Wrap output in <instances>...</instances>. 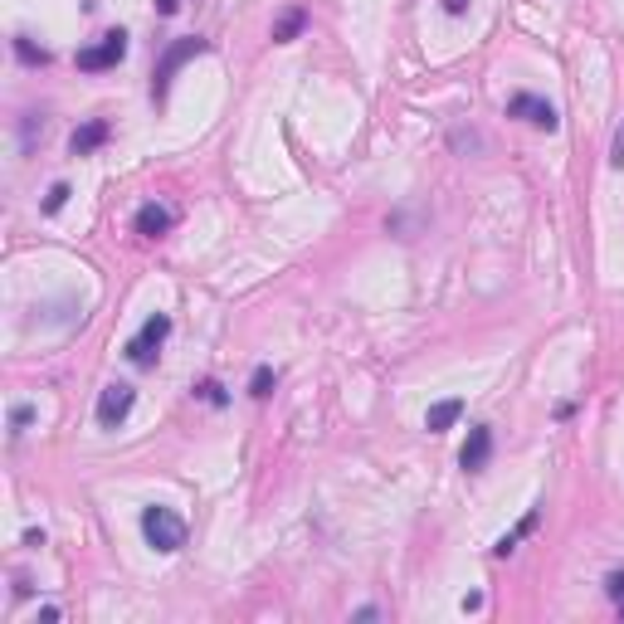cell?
<instances>
[{
	"mask_svg": "<svg viewBox=\"0 0 624 624\" xmlns=\"http://www.w3.org/2000/svg\"><path fill=\"white\" fill-rule=\"evenodd\" d=\"M619 619H624V600H619Z\"/></svg>",
	"mask_w": 624,
	"mask_h": 624,
	"instance_id": "obj_23",
	"label": "cell"
},
{
	"mask_svg": "<svg viewBox=\"0 0 624 624\" xmlns=\"http://www.w3.org/2000/svg\"><path fill=\"white\" fill-rule=\"evenodd\" d=\"M15 54L25 59V64H50V50H44V44H34L30 34H15Z\"/></svg>",
	"mask_w": 624,
	"mask_h": 624,
	"instance_id": "obj_13",
	"label": "cell"
},
{
	"mask_svg": "<svg viewBox=\"0 0 624 624\" xmlns=\"http://www.w3.org/2000/svg\"><path fill=\"white\" fill-rule=\"evenodd\" d=\"M132 225H137V234L161 239L166 230H171V210H166V206H156V200H151V206H142V210H137V220H132Z\"/></svg>",
	"mask_w": 624,
	"mask_h": 624,
	"instance_id": "obj_9",
	"label": "cell"
},
{
	"mask_svg": "<svg viewBox=\"0 0 624 624\" xmlns=\"http://www.w3.org/2000/svg\"><path fill=\"white\" fill-rule=\"evenodd\" d=\"M200 395H206V400H210V405H225V390H220V386H215V381H206V386H200Z\"/></svg>",
	"mask_w": 624,
	"mask_h": 624,
	"instance_id": "obj_20",
	"label": "cell"
},
{
	"mask_svg": "<svg viewBox=\"0 0 624 624\" xmlns=\"http://www.w3.org/2000/svg\"><path fill=\"white\" fill-rule=\"evenodd\" d=\"M488 454H493V429L473 425V429H468V439H463V449H459V468H463V473H478V468L488 463Z\"/></svg>",
	"mask_w": 624,
	"mask_h": 624,
	"instance_id": "obj_7",
	"label": "cell"
},
{
	"mask_svg": "<svg viewBox=\"0 0 624 624\" xmlns=\"http://www.w3.org/2000/svg\"><path fill=\"white\" fill-rule=\"evenodd\" d=\"M166 337H171V317H166V312H156V317L142 322V332H137V337L127 342V362H132V366H151Z\"/></svg>",
	"mask_w": 624,
	"mask_h": 624,
	"instance_id": "obj_3",
	"label": "cell"
},
{
	"mask_svg": "<svg viewBox=\"0 0 624 624\" xmlns=\"http://www.w3.org/2000/svg\"><path fill=\"white\" fill-rule=\"evenodd\" d=\"M142 537H147V546H151V551L171 556V551H181V546H186V522L176 518L171 508L151 502V508H142Z\"/></svg>",
	"mask_w": 624,
	"mask_h": 624,
	"instance_id": "obj_1",
	"label": "cell"
},
{
	"mask_svg": "<svg viewBox=\"0 0 624 624\" xmlns=\"http://www.w3.org/2000/svg\"><path fill=\"white\" fill-rule=\"evenodd\" d=\"M34 132H44V117H40V113H25V123H20V137H25V147H34Z\"/></svg>",
	"mask_w": 624,
	"mask_h": 624,
	"instance_id": "obj_17",
	"label": "cell"
},
{
	"mask_svg": "<svg viewBox=\"0 0 624 624\" xmlns=\"http://www.w3.org/2000/svg\"><path fill=\"white\" fill-rule=\"evenodd\" d=\"M610 161L624 166V123H619V132H615V142H610Z\"/></svg>",
	"mask_w": 624,
	"mask_h": 624,
	"instance_id": "obj_19",
	"label": "cell"
},
{
	"mask_svg": "<svg viewBox=\"0 0 624 624\" xmlns=\"http://www.w3.org/2000/svg\"><path fill=\"white\" fill-rule=\"evenodd\" d=\"M196 54H206V40L200 34H186V40H176L171 50H166L161 59H156V78H151V98H166V88H171V78H176V69L186 64V59H196Z\"/></svg>",
	"mask_w": 624,
	"mask_h": 624,
	"instance_id": "obj_2",
	"label": "cell"
},
{
	"mask_svg": "<svg viewBox=\"0 0 624 624\" xmlns=\"http://www.w3.org/2000/svg\"><path fill=\"white\" fill-rule=\"evenodd\" d=\"M30 425H34V405H15L10 410V435H25Z\"/></svg>",
	"mask_w": 624,
	"mask_h": 624,
	"instance_id": "obj_16",
	"label": "cell"
},
{
	"mask_svg": "<svg viewBox=\"0 0 624 624\" xmlns=\"http://www.w3.org/2000/svg\"><path fill=\"white\" fill-rule=\"evenodd\" d=\"M156 10H161V15H176V10H181V0H156Z\"/></svg>",
	"mask_w": 624,
	"mask_h": 624,
	"instance_id": "obj_21",
	"label": "cell"
},
{
	"mask_svg": "<svg viewBox=\"0 0 624 624\" xmlns=\"http://www.w3.org/2000/svg\"><path fill=\"white\" fill-rule=\"evenodd\" d=\"M459 415H463V400H439V405H429L425 429H429V435H444V429H449Z\"/></svg>",
	"mask_w": 624,
	"mask_h": 624,
	"instance_id": "obj_10",
	"label": "cell"
},
{
	"mask_svg": "<svg viewBox=\"0 0 624 624\" xmlns=\"http://www.w3.org/2000/svg\"><path fill=\"white\" fill-rule=\"evenodd\" d=\"M123 54H127V34H123V30H107L98 44L78 50V69H83V74H98V69L123 64Z\"/></svg>",
	"mask_w": 624,
	"mask_h": 624,
	"instance_id": "obj_4",
	"label": "cell"
},
{
	"mask_svg": "<svg viewBox=\"0 0 624 624\" xmlns=\"http://www.w3.org/2000/svg\"><path fill=\"white\" fill-rule=\"evenodd\" d=\"M537 518H542V512L532 508V512H527V518H522V522L512 527V532H508V537H502V542L493 546V556H512V551H518V542H522V537H527V532H532V527H537Z\"/></svg>",
	"mask_w": 624,
	"mask_h": 624,
	"instance_id": "obj_11",
	"label": "cell"
},
{
	"mask_svg": "<svg viewBox=\"0 0 624 624\" xmlns=\"http://www.w3.org/2000/svg\"><path fill=\"white\" fill-rule=\"evenodd\" d=\"M103 142H107V123H103V117H93V123L74 127V137H69V151H74V156H88V151H98Z\"/></svg>",
	"mask_w": 624,
	"mask_h": 624,
	"instance_id": "obj_8",
	"label": "cell"
},
{
	"mask_svg": "<svg viewBox=\"0 0 624 624\" xmlns=\"http://www.w3.org/2000/svg\"><path fill=\"white\" fill-rule=\"evenodd\" d=\"M605 595L615 600V605L624 600V571H610V575H605Z\"/></svg>",
	"mask_w": 624,
	"mask_h": 624,
	"instance_id": "obj_18",
	"label": "cell"
},
{
	"mask_svg": "<svg viewBox=\"0 0 624 624\" xmlns=\"http://www.w3.org/2000/svg\"><path fill=\"white\" fill-rule=\"evenodd\" d=\"M303 25H307V10H283V20L273 25V40H279V44L298 40V34H303Z\"/></svg>",
	"mask_w": 624,
	"mask_h": 624,
	"instance_id": "obj_12",
	"label": "cell"
},
{
	"mask_svg": "<svg viewBox=\"0 0 624 624\" xmlns=\"http://www.w3.org/2000/svg\"><path fill=\"white\" fill-rule=\"evenodd\" d=\"M69 196H74V190H69L64 181H54V186H50V196H44V215H59V210H64V200H69Z\"/></svg>",
	"mask_w": 624,
	"mask_h": 624,
	"instance_id": "obj_15",
	"label": "cell"
},
{
	"mask_svg": "<svg viewBox=\"0 0 624 624\" xmlns=\"http://www.w3.org/2000/svg\"><path fill=\"white\" fill-rule=\"evenodd\" d=\"M273 386H279V371L259 366V371H254V381H249V395H259V400H263V395H269Z\"/></svg>",
	"mask_w": 624,
	"mask_h": 624,
	"instance_id": "obj_14",
	"label": "cell"
},
{
	"mask_svg": "<svg viewBox=\"0 0 624 624\" xmlns=\"http://www.w3.org/2000/svg\"><path fill=\"white\" fill-rule=\"evenodd\" d=\"M508 117H522V123H532V127H542V132H556L561 127V113L546 98H537V93H518V98L508 103Z\"/></svg>",
	"mask_w": 624,
	"mask_h": 624,
	"instance_id": "obj_5",
	"label": "cell"
},
{
	"mask_svg": "<svg viewBox=\"0 0 624 624\" xmlns=\"http://www.w3.org/2000/svg\"><path fill=\"white\" fill-rule=\"evenodd\" d=\"M132 405H137V390H132V386H123V381H117V386H107L98 395V425L103 429H117L132 415Z\"/></svg>",
	"mask_w": 624,
	"mask_h": 624,
	"instance_id": "obj_6",
	"label": "cell"
},
{
	"mask_svg": "<svg viewBox=\"0 0 624 624\" xmlns=\"http://www.w3.org/2000/svg\"><path fill=\"white\" fill-rule=\"evenodd\" d=\"M444 10H449V15H463V10H468V0H444Z\"/></svg>",
	"mask_w": 624,
	"mask_h": 624,
	"instance_id": "obj_22",
	"label": "cell"
}]
</instances>
